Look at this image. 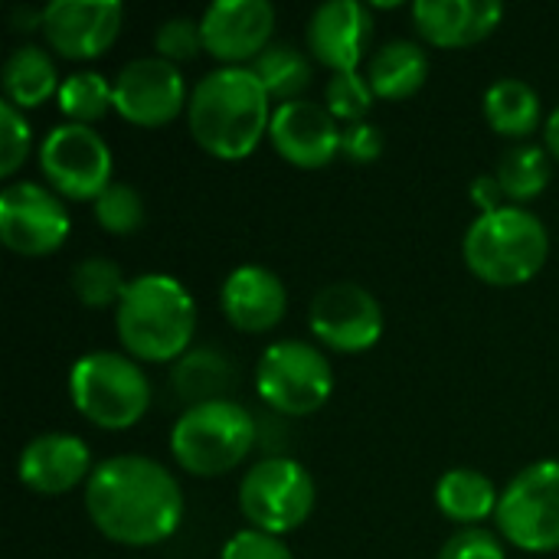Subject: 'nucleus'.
<instances>
[{
  "mask_svg": "<svg viewBox=\"0 0 559 559\" xmlns=\"http://www.w3.org/2000/svg\"><path fill=\"white\" fill-rule=\"evenodd\" d=\"M85 514L111 544L154 547L177 534L183 521V495L160 462L115 455L95 465L85 481Z\"/></svg>",
  "mask_w": 559,
  "mask_h": 559,
  "instance_id": "f257e3e1",
  "label": "nucleus"
},
{
  "mask_svg": "<svg viewBox=\"0 0 559 559\" xmlns=\"http://www.w3.org/2000/svg\"><path fill=\"white\" fill-rule=\"evenodd\" d=\"M272 98L249 66H219L203 75L187 102L193 141L219 160L249 157L272 124Z\"/></svg>",
  "mask_w": 559,
  "mask_h": 559,
  "instance_id": "f03ea898",
  "label": "nucleus"
},
{
  "mask_svg": "<svg viewBox=\"0 0 559 559\" xmlns=\"http://www.w3.org/2000/svg\"><path fill=\"white\" fill-rule=\"evenodd\" d=\"M115 331L128 357L141 364H177L197 334V301L170 275H138L115 308Z\"/></svg>",
  "mask_w": 559,
  "mask_h": 559,
  "instance_id": "7ed1b4c3",
  "label": "nucleus"
},
{
  "mask_svg": "<svg viewBox=\"0 0 559 559\" xmlns=\"http://www.w3.org/2000/svg\"><path fill=\"white\" fill-rule=\"evenodd\" d=\"M462 259L475 278L495 288H514L540 275L550 259V233L540 216L524 206L478 213L462 239Z\"/></svg>",
  "mask_w": 559,
  "mask_h": 559,
  "instance_id": "20e7f679",
  "label": "nucleus"
},
{
  "mask_svg": "<svg viewBox=\"0 0 559 559\" xmlns=\"http://www.w3.org/2000/svg\"><path fill=\"white\" fill-rule=\"evenodd\" d=\"M255 439V416L236 400H216L183 409L170 429V455L187 475L219 478L246 462Z\"/></svg>",
  "mask_w": 559,
  "mask_h": 559,
  "instance_id": "39448f33",
  "label": "nucleus"
},
{
  "mask_svg": "<svg viewBox=\"0 0 559 559\" xmlns=\"http://www.w3.org/2000/svg\"><path fill=\"white\" fill-rule=\"evenodd\" d=\"M72 406L98 429L121 432L144 419L151 406V380L134 357L92 350L69 370Z\"/></svg>",
  "mask_w": 559,
  "mask_h": 559,
  "instance_id": "423d86ee",
  "label": "nucleus"
},
{
  "mask_svg": "<svg viewBox=\"0 0 559 559\" xmlns=\"http://www.w3.org/2000/svg\"><path fill=\"white\" fill-rule=\"evenodd\" d=\"M318 488L308 468L295 459L275 455L255 462L239 481V511L252 531L282 537L298 531L314 514Z\"/></svg>",
  "mask_w": 559,
  "mask_h": 559,
  "instance_id": "0eeeda50",
  "label": "nucleus"
},
{
  "mask_svg": "<svg viewBox=\"0 0 559 559\" xmlns=\"http://www.w3.org/2000/svg\"><path fill=\"white\" fill-rule=\"evenodd\" d=\"M255 393L278 416H311L334 393V370L328 357L308 341L272 344L255 367Z\"/></svg>",
  "mask_w": 559,
  "mask_h": 559,
  "instance_id": "6e6552de",
  "label": "nucleus"
},
{
  "mask_svg": "<svg viewBox=\"0 0 559 559\" xmlns=\"http://www.w3.org/2000/svg\"><path fill=\"white\" fill-rule=\"evenodd\" d=\"M498 531L527 554L559 550V462H534L501 491Z\"/></svg>",
  "mask_w": 559,
  "mask_h": 559,
  "instance_id": "1a4fd4ad",
  "label": "nucleus"
},
{
  "mask_svg": "<svg viewBox=\"0 0 559 559\" xmlns=\"http://www.w3.org/2000/svg\"><path fill=\"white\" fill-rule=\"evenodd\" d=\"M39 170L52 193L69 200H98L111 180V147L88 124H56L39 144Z\"/></svg>",
  "mask_w": 559,
  "mask_h": 559,
  "instance_id": "9d476101",
  "label": "nucleus"
},
{
  "mask_svg": "<svg viewBox=\"0 0 559 559\" xmlns=\"http://www.w3.org/2000/svg\"><path fill=\"white\" fill-rule=\"evenodd\" d=\"M69 226L59 193L43 183L23 180L0 193V239L16 255H52L69 239Z\"/></svg>",
  "mask_w": 559,
  "mask_h": 559,
  "instance_id": "9b49d317",
  "label": "nucleus"
},
{
  "mask_svg": "<svg viewBox=\"0 0 559 559\" xmlns=\"http://www.w3.org/2000/svg\"><path fill=\"white\" fill-rule=\"evenodd\" d=\"M314 337L337 354H364L383 337V308L357 282L324 285L308 308Z\"/></svg>",
  "mask_w": 559,
  "mask_h": 559,
  "instance_id": "f8f14e48",
  "label": "nucleus"
},
{
  "mask_svg": "<svg viewBox=\"0 0 559 559\" xmlns=\"http://www.w3.org/2000/svg\"><path fill=\"white\" fill-rule=\"evenodd\" d=\"M111 88H115V111L138 128L170 124L190 102L180 69L160 56H141L124 62Z\"/></svg>",
  "mask_w": 559,
  "mask_h": 559,
  "instance_id": "ddd939ff",
  "label": "nucleus"
},
{
  "mask_svg": "<svg viewBox=\"0 0 559 559\" xmlns=\"http://www.w3.org/2000/svg\"><path fill=\"white\" fill-rule=\"evenodd\" d=\"M118 0H52L43 7V36L66 59H95L121 33Z\"/></svg>",
  "mask_w": 559,
  "mask_h": 559,
  "instance_id": "4468645a",
  "label": "nucleus"
},
{
  "mask_svg": "<svg viewBox=\"0 0 559 559\" xmlns=\"http://www.w3.org/2000/svg\"><path fill=\"white\" fill-rule=\"evenodd\" d=\"M203 49L223 66L255 62L272 43L275 10L269 0H219L200 16Z\"/></svg>",
  "mask_w": 559,
  "mask_h": 559,
  "instance_id": "2eb2a0df",
  "label": "nucleus"
},
{
  "mask_svg": "<svg viewBox=\"0 0 559 559\" xmlns=\"http://www.w3.org/2000/svg\"><path fill=\"white\" fill-rule=\"evenodd\" d=\"M269 141L278 151L282 160L301 170H318L328 167L337 151H341V128L337 118L308 98L275 105L272 124H269Z\"/></svg>",
  "mask_w": 559,
  "mask_h": 559,
  "instance_id": "dca6fc26",
  "label": "nucleus"
},
{
  "mask_svg": "<svg viewBox=\"0 0 559 559\" xmlns=\"http://www.w3.org/2000/svg\"><path fill=\"white\" fill-rule=\"evenodd\" d=\"M373 36L370 7L360 0H328L308 20V52L337 72H360Z\"/></svg>",
  "mask_w": 559,
  "mask_h": 559,
  "instance_id": "f3484780",
  "label": "nucleus"
},
{
  "mask_svg": "<svg viewBox=\"0 0 559 559\" xmlns=\"http://www.w3.org/2000/svg\"><path fill=\"white\" fill-rule=\"evenodd\" d=\"M92 472H95V468H92L88 445H85L79 436H69V432H46V436H36V439L20 452V462H16L20 481H23L29 491L46 495V498L75 491L82 481L92 478Z\"/></svg>",
  "mask_w": 559,
  "mask_h": 559,
  "instance_id": "a211bd4d",
  "label": "nucleus"
},
{
  "mask_svg": "<svg viewBox=\"0 0 559 559\" xmlns=\"http://www.w3.org/2000/svg\"><path fill=\"white\" fill-rule=\"evenodd\" d=\"M219 308L236 331L265 334L282 324L288 311V288L275 272L262 265H239L219 288Z\"/></svg>",
  "mask_w": 559,
  "mask_h": 559,
  "instance_id": "6ab92c4d",
  "label": "nucleus"
},
{
  "mask_svg": "<svg viewBox=\"0 0 559 559\" xmlns=\"http://www.w3.org/2000/svg\"><path fill=\"white\" fill-rule=\"evenodd\" d=\"M413 20L429 46L465 49L501 26L504 7L498 0H416Z\"/></svg>",
  "mask_w": 559,
  "mask_h": 559,
  "instance_id": "aec40b11",
  "label": "nucleus"
},
{
  "mask_svg": "<svg viewBox=\"0 0 559 559\" xmlns=\"http://www.w3.org/2000/svg\"><path fill=\"white\" fill-rule=\"evenodd\" d=\"M367 79L377 98H386V102L413 98L429 79V56L413 39H393L370 56Z\"/></svg>",
  "mask_w": 559,
  "mask_h": 559,
  "instance_id": "412c9836",
  "label": "nucleus"
},
{
  "mask_svg": "<svg viewBox=\"0 0 559 559\" xmlns=\"http://www.w3.org/2000/svg\"><path fill=\"white\" fill-rule=\"evenodd\" d=\"M3 95L13 108L29 111L59 95V72L43 46H16L3 62Z\"/></svg>",
  "mask_w": 559,
  "mask_h": 559,
  "instance_id": "4be33fe9",
  "label": "nucleus"
},
{
  "mask_svg": "<svg viewBox=\"0 0 559 559\" xmlns=\"http://www.w3.org/2000/svg\"><path fill=\"white\" fill-rule=\"evenodd\" d=\"M233 383H236V370L219 350H187L170 367V386L187 403V409L229 400L226 393L233 390Z\"/></svg>",
  "mask_w": 559,
  "mask_h": 559,
  "instance_id": "5701e85b",
  "label": "nucleus"
},
{
  "mask_svg": "<svg viewBox=\"0 0 559 559\" xmlns=\"http://www.w3.org/2000/svg\"><path fill=\"white\" fill-rule=\"evenodd\" d=\"M498 488L475 468H452L436 485V508L455 524H481L498 514Z\"/></svg>",
  "mask_w": 559,
  "mask_h": 559,
  "instance_id": "b1692460",
  "label": "nucleus"
},
{
  "mask_svg": "<svg viewBox=\"0 0 559 559\" xmlns=\"http://www.w3.org/2000/svg\"><path fill=\"white\" fill-rule=\"evenodd\" d=\"M485 118L501 138H531L540 128V95L521 79H498L485 92Z\"/></svg>",
  "mask_w": 559,
  "mask_h": 559,
  "instance_id": "393cba45",
  "label": "nucleus"
},
{
  "mask_svg": "<svg viewBox=\"0 0 559 559\" xmlns=\"http://www.w3.org/2000/svg\"><path fill=\"white\" fill-rule=\"evenodd\" d=\"M255 79L262 82V88L269 92L272 102L285 105V102H298V95L311 85V62L301 49L288 46V43H272L252 66Z\"/></svg>",
  "mask_w": 559,
  "mask_h": 559,
  "instance_id": "a878e982",
  "label": "nucleus"
},
{
  "mask_svg": "<svg viewBox=\"0 0 559 559\" xmlns=\"http://www.w3.org/2000/svg\"><path fill=\"white\" fill-rule=\"evenodd\" d=\"M501 190L508 200H514V206L540 197L550 183V151L537 147V144H514L498 170H495Z\"/></svg>",
  "mask_w": 559,
  "mask_h": 559,
  "instance_id": "bb28decb",
  "label": "nucleus"
},
{
  "mask_svg": "<svg viewBox=\"0 0 559 559\" xmlns=\"http://www.w3.org/2000/svg\"><path fill=\"white\" fill-rule=\"evenodd\" d=\"M56 102H59V111L72 124H88L92 128L108 111H115V88L98 72H72L69 79H62Z\"/></svg>",
  "mask_w": 559,
  "mask_h": 559,
  "instance_id": "cd10ccee",
  "label": "nucleus"
},
{
  "mask_svg": "<svg viewBox=\"0 0 559 559\" xmlns=\"http://www.w3.org/2000/svg\"><path fill=\"white\" fill-rule=\"evenodd\" d=\"M72 292L85 308H118L128 292V282L111 259L92 255L72 269Z\"/></svg>",
  "mask_w": 559,
  "mask_h": 559,
  "instance_id": "c85d7f7f",
  "label": "nucleus"
},
{
  "mask_svg": "<svg viewBox=\"0 0 559 559\" xmlns=\"http://www.w3.org/2000/svg\"><path fill=\"white\" fill-rule=\"evenodd\" d=\"M377 102V92L364 72H337L324 85V108L347 124L367 121L370 108Z\"/></svg>",
  "mask_w": 559,
  "mask_h": 559,
  "instance_id": "c756f323",
  "label": "nucleus"
},
{
  "mask_svg": "<svg viewBox=\"0 0 559 559\" xmlns=\"http://www.w3.org/2000/svg\"><path fill=\"white\" fill-rule=\"evenodd\" d=\"M95 223L111 236H131L144 223V200L131 183H111L95 203H92Z\"/></svg>",
  "mask_w": 559,
  "mask_h": 559,
  "instance_id": "7c9ffc66",
  "label": "nucleus"
},
{
  "mask_svg": "<svg viewBox=\"0 0 559 559\" xmlns=\"http://www.w3.org/2000/svg\"><path fill=\"white\" fill-rule=\"evenodd\" d=\"M203 49V29H200V20H190V16H170L157 26L154 33V56L180 66V62H190L197 59Z\"/></svg>",
  "mask_w": 559,
  "mask_h": 559,
  "instance_id": "2f4dec72",
  "label": "nucleus"
},
{
  "mask_svg": "<svg viewBox=\"0 0 559 559\" xmlns=\"http://www.w3.org/2000/svg\"><path fill=\"white\" fill-rule=\"evenodd\" d=\"M29 154V121L10 102L0 105V177H13Z\"/></svg>",
  "mask_w": 559,
  "mask_h": 559,
  "instance_id": "473e14b6",
  "label": "nucleus"
},
{
  "mask_svg": "<svg viewBox=\"0 0 559 559\" xmlns=\"http://www.w3.org/2000/svg\"><path fill=\"white\" fill-rule=\"evenodd\" d=\"M439 559H504V547L491 531L465 527L442 544Z\"/></svg>",
  "mask_w": 559,
  "mask_h": 559,
  "instance_id": "72a5a7b5",
  "label": "nucleus"
},
{
  "mask_svg": "<svg viewBox=\"0 0 559 559\" xmlns=\"http://www.w3.org/2000/svg\"><path fill=\"white\" fill-rule=\"evenodd\" d=\"M219 559H295L292 550L282 544V537L262 534V531H239L226 540Z\"/></svg>",
  "mask_w": 559,
  "mask_h": 559,
  "instance_id": "f704fd0d",
  "label": "nucleus"
},
{
  "mask_svg": "<svg viewBox=\"0 0 559 559\" xmlns=\"http://www.w3.org/2000/svg\"><path fill=\"white\" fill-rule=\"evenodd\" d=\"M341 154L350 164H373L383 154V131L370 121L344 124L341 128Z\"/></svg>",
  "mask_w": 559,
  "mask_h": 559,
  "instance_id": "c9c22d12",
  "label": "nucleus"
},
{
  "mask_svg": "<svg viewBox=\"0 0 559 559\" xmlns=\"http://www.w3.org/2000/svg\"><path fill=\"white\" fill-rule=\"evenodd\" d=\"M504 190H501V183H498V177L495 174H488V177H478L475 183H472V203L481 210V213H495V210H501L504 203Z\"/></svg>",
  "mask_w": 559,
  "mask_h": 559,
  "instance_id": "e433bc0d",
  "label": "nucleus"
},
{
  "mask_svg": "<svg viewBox=\"0 0 559 559\" xmlns=\"http://www.w3.org/2000/svg\"><path fill=\"white\" fill-rule=\"evenodd\" d=\"M544 138H547V151H550V157L559 160V108L547 118V124H544Z\"/></svg>",
  "mask_w": 559,
  "mask_h": 559,
  "instance_id": "4c0bfd02",
  "label": "nucleus"
}]
</instances>
